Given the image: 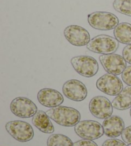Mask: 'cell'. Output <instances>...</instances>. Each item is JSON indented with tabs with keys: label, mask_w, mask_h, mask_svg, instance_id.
I'll return each instance as SVG.
<instances>
[{
	"label": "cell",
	"mask_w": 131,
	"mask_h": 146,
	"mask_svg": "<svg viewBox=\"0 0 131 146\" xmlns=\"http://www.w3.org/2000/svg\"><path fill=\"white\" fill-rule=\"evenodd\" d=\"M112 105L118 110H125L131 108V86L123 88L112 100Z\"/></svg>",
	"instance_id": "16"
},
{
	"label": "cell",
	"mask_w": 131,
	"mask_h": 146,
	"mask_svg": "<svg viewBox=\"0 0 131 146\" xmlns=\"http://www.w3.org/2000/svg\"><path fill=\"white\" fill-rule=\"evenodd\" d=\"M46 113L52 121L65 127L75 126L81 119L80 112L76 109L64 106L51 108Z\"/></svg>",
	"instance_id": "1"
},
{
	"label": "cell",
	"mask_w": 131,
	"mask_h": 146,
	"mask_svg": "<svg viewBox=\"0 0 131 146\" xmlns=\"http://www.w3.org/2000/svg\"><path fill=\"white\" fill-rule=\"evenodd\" d=\"M70 63L79 74L85 78L95 76L99 71V64L92 56L81 55L74 56L70 60Z\"/></svg>",
	"instance_id": "4"
},
{
	"label": "cell",
	"mask_w": 131,
	"mask_h": 146,
	"mask_svg": "<svg viewBox=\"0 0 131 146\" xmlns=\"http://www.w3.org/2000/svg\"><path fill=\"white\" fill-rule=\"evenodd\" d=\"M5 128L10 136L18 142H27L32 140L34 137L32 126L24 121H9L5 125Z\"/></svg>",
	"instance_id": "5"
},
{
	"label": "cell",
	"mask_w": 131,
	"mask_h": 146,
	"mask_svg": "<svg viewBox=\"0 0 131 146\" xmlns=\"http://www.w3.org/2000/svg\"><path fill=\"white\" fill-rule=\"evenodd\" d=\"M123 141L128 144H131V126L125 127L122 134Z\"/></svg>",
	"instance_id": "22"
},
{
	"label": "cell",
	"mask_w": 131,
	"mask_h": 146,
	"mask_svg": "<svg viewBox=\"0 0 131 146\" xmlns=\"http://www.w3.org/2000/svg\"><path fill=\"white\" fill-rule=\"evenodd\" d=\"M123 57L127 63L131 64V44L125 47L122 51Z\"/></svg>",
	"instance_id": "23"
},
{
	"label": "cell",
	"mask_w": 131,
	"mask_h": 146,
	"mask_svg": "<svg viewBox=\"0 0 131 146\" xmlns=\"http://www.w3.org/2000/svg\"><path fill=\"white\" fill-rule=\"evenodd\" d=\"M74 146H98V145L92 140L83 139L74 142Z\"/></svg>",
	"instance_id": "24"
},
{
	"label": "cell",
	"mask_w": 131,
	"mask_h": 146,
	"mask_svg": "<svg viewBox=\"0 0 131 146\" xmlns=\"http://www.w3.org/2000/svg\"><path fill=\"white\" fill-rule=\"evenodd\" d=\"M47 145L48 146H74V143L66 135L52 134L48 138Z\"/></svg>",
	"instance_id": "18"
},
{
	"label": "cell",
	"mask_w": 131,
	"mask_h": 146,
	"mask_svg": "<svg viewBox=\"0 0 131 146\" xmlns=\"http://www.w3.org/2000/svg\"><path fill=\"white\" fill-rule=\"evenodd\" d=\"M37 100L42 105L48 108H54L62 105L64 96L58 91L52 88H43L38 92Z\"/></svg>",
	"instance_id": "13"
},
{
	"label": "cell",
	"mask_w": 131,
	"mask_h": 146,
	"mask_svg": "<svg viewBox=\"0 0 131 146\" xmlns=\"http://www.w3.org/2000/svg\"><path fill=\"white\" fill-rule=\"evenodd\" d=\"M102 146H128L126 143L122 141V140L116 139H111L106 140Z\"/></svg>",
	"instance_id": "21"
},
{
	"label": "cell",
	"mask_w": 131,
	"mask_h": 146,
	"mask_svg": "<svg viewBox=\"0 0 131 146\" xmlns=\"http://www.w3.org/2000/svg\"><path fill=\"white\" fill-rule=\"evenodd\" d=\"M10 109L15 116L22 119L33 117L38 111L35 104L25 97H18L13 100L10 103Z\"/></svg>",
	"instance_id": "7"
},
{
	"label": "cell",
	"mask_w": 131,
	"mask_h": 146,
	"mask_svg": "<svg viewBox=\"0 0 131 146\" xmlns=\"http://www.w3.org/2000/svg\"><path fill=\"white\" fill-rule=\"evenodd\" d=\"M89 110L93 117L99 119H106L112 115L113 106L107 98L98 96L91 100Z\"/></svg>",
	"instance_id": "8"
},
{
	"label": "cell",
	"mask_w": 131,
	"mask_h": 146,
	"mask_svg": "<svg viewBox=\"0 0 131 146\" xmlns=\"http://www.w3.org/2000/svg\"><path fill=\"white\" fill-rule=\"evenodd\" d=\"M88 22L94 29L101 31L113 30L119 25L118 17L107 12H95L88 14Z\"/></svg>",
	"instance_id": "3"
},
{
	"label": "cell",
	"mask_w": 131,
	"mask_h": 146,
	"mask_svg": "<svg viewBox=\"0 0 131 146\" xmlns=\"http://www.w3.org/2000/svg\"><path fill=\"white\" fill-rule=\"evenodd\" d=\"M64 33L67 40L74 46H85L90 41V33L80 26H68L65 28Z\"/></svg>",
	"instance_id": "11"
},
{
	"label": "cell",
	"mask_w": 131,
	"mask_h": 146,
	"mask_svg": "<svg viewBox=\"0 0 131 146\" xmlns=\"http://www.w3.org/2000/svg\"><path fill=\"white\" fill-rule=\"evenodd\" d=\"M122 78L125 84L131 86V66H128L122 74Z\"/></svg>",
	"instance_id": "20"
},
{
	"label": "cell",
	"mask_w": 131,
	"mask_h": 146,
	"mask_svg": "<svg viewBox=\"0 0 131 146\" xmlns=\"http://www.w3.org/2000/svg\"><path fill=\"white\" fill-rule=\"evenodd\" d=\"M130 117H131V108H130Z\"/></svg>",
	"instance_id": "25"
},
{
	"label": "cell",
	"mask_w": 131,
	"mask_h": 146,
	"mask_svg": "<svg viewBox=\"0 0 131 146\" xmlns=\"http://www.w3.org/2000/svg\"><path fill=\"white\" fill-rule=\"evenodd\" d=\"M96 87L102 92L109 96H117L123 90V83L118 77L111 74H105L99 78Z\"/></svg>",
	"instance_id": "9"
},
{
	"label": "cell",
	"mask_w": 131,
	"mask_h": 146,
	"mask_svg": "<svg viewBox=\"0 0 131 146\" xmlns=\"http://www.w3.org/2000/svg\"><path fill=\"white\" fill-rule=\"evenodd\" d=\"M62 90L67 98L77 102L85 100L88 96V90L85 85L77 80L67 81L63 85Z\"/></svg>",
	"instance_id": "12"
},
{
	"label": "cell",
	"mask_w": 131,
	"mask_h": 146,
	"mask_svg": "<svg viewBox=\"0 0 131 146\" xmlns=\"http://www.w3.org/2000/svg\"><path fill=\"white\" fill-rule=\"evenodd\" d=\"M32 123L36 128L44 133L51 134L54 131V127L46 112L38 110L33 117Z\"/></svg>",
	"instance_id": "15"
},
{
	"label": "cell",
	"mask_w": 131,
	"mask_h": 146,
	"mask_svg": "<svg viewBox=\"0 0 131 146\" xmlns=\"http://www.w3.org/2000/svg\"><path fill=\"white\" fill-rule=\"evenodd\" d=\"M104 135L111 139L118 137L125 129V122L121 117L111 115L104 119L103 124Z\"/></svg>",
	"instance_id": "14"
},
{
	"label": "cell",
	"mask_w": 131,
	"mask_h": 146,
	"mask_svg": "<svg viewBox=\"0 0 131 146\" xmlns=\"http://www.w3.org/2000/svg\"><path fill=\"white\" fill-rule=\"evenodd\" d=\"M112 7L116 12L131 17V0H114Z\"/></svg>",
	"instance_id": "19"
},
{
	"label": "cell",
	"mask_w": 131,
	"mask_h": 146,
	"mask_svg": "<svg viewBox=\"0 0 131 146\" xmlns=\"http://www.w3.org/2000/svg\"><path fill=\"white\" fill-rule=\"evenodd\" d=\"M119 42L111 36L99 35L93 38L86 45L89 51L102 54H114L119 48Z\"/></svg>",
	"instance_id": "2"
},
{
	"label": "cell",
	"mask_w": 131,
	"mask_h": 146,
	"mask_svg": "<svg viewBox=\"0 0 131 146\" xmlns=\"http://www.w3.org/2000/svg\"><path fill=\"white\" fill-rule=\"evenodd\" d=\"M115 38L120 43L130 45L131 44V24L122 23L114 29Z\"/></svg>",
	"instance_id": "17"
},
{
	"label": "cell",
	"mask_w": 131,
	"mask_h": 146,
	"mask_svg": "<svg viewBox=\"0 0 131 146\" xmlns=\"http://www.w3.org/2000/svg\"><path fill=\"white\" fill-rule=\"evenodd\" d=\"M128 146H131V144H129V145H128Z\"/></svg>",
	"instance_id": "26"
},
{
	"label": "cell",
	"mask_w": 131,
	"mask_h": 146,
	"mask_svg": "<svg viewBox=\"0 0 131 146\" xmlns=\"http://www.w3.org/2000/svg\"><path fill=\"white\" fill-rule=\"evenodd\" d=\"M99 60L105 71L115 76L122 74L127 67V62L120 54H102L99 56Z\"/></svg>",
	"instance_id": "10"
},
{
	"label": "cell",
	"mask_w": 131,
	"mask_h": 146,
	"mask_svg": "<svg viewBox=\"0 0 131 146\" xmlns=\"http://www.w3.org/2000/svg\"><path fill=\"white\" fill-rule=\"evenodd\" d=\"M75 133L83 139L97 140L104 134L103 126L97 121L85 120L81 121L74 126Z\"/></svg>",
	"instance_id": "6"
}]
</instances>
